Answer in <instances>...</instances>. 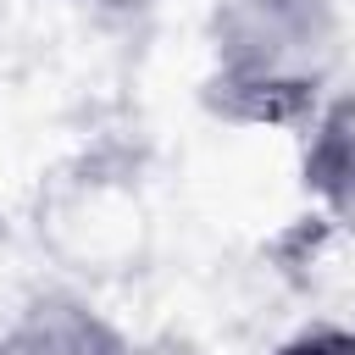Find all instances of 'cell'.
<instances>
[{
	"label": "cell",
	"instance_id": "5b68a950",
	"mask_svg": "<svg viewBox=\"0 0 355 355\" xmlns=\"http://www.w3.org/2000/svg\"><path fill=\"white\" fill-rule=\"evenodd\" d=\"M139 355H183V349H139Z\"/></svg>",
	"mask_w": 355,
	"mask_h": 355
},
{
	"label": "cell",
	"instance_id": "7a4b0ae2",
	"mask_svg": "<svg viewBox=\"0 0 355 355\" xmlns=\"http://www.w3.org/2000/svg\"><path fill=\"white\" fill-rule=\"evenodd\" d=\"M0 355H139V349L89 294L33 288L0 316Z\"/></svg>",
	"mask_w": 355,
	"mask_h": 355
},
{
	"label": "cell",
	"instance_id": "3957f363",
	"mask_svg": "<svg viewBox=\"0 0 355 355\" xmlns=\"http://www.w3.org/2000/svg\"><path fill=\"white\" fill-rule=\"evenodd\" d=\"M300 189L338 233L355 239V89H333L300 128Z\"/></svg>",
	"mask_w": 355,
	"mask_h": 355
},
{
	"label": "cell",
	"instance_id": "277c9868",
	"mask_svg": "<svg viewBox=\"0 0 355 355\" xmlns=\"http://www.w3.org/2000/svg\"><path fill=\"white\" fill-rule=\"evenodd\" d=\"M272 355H355V322H305Z\"/></svg>",
	"mask_w": 355,
	"mask_h": 355
},
{
	"label": "cell",
	"instance_id": "6da1fadb",
	"mask_svg": "<svg viewBox=\"0 0 355 355\" xmlns=\"http://www.w3.org/2000/svg\"><path fill=\"white\" fill-rule=\"evenodd\" d=\"M344 67L338 0H211L200 105L233 128L300 133Z\"/></svg>",
	"mask_w": 355,
	"mask_h": 355
}]
</instances>
